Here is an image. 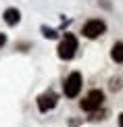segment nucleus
Segmentation results:
<instances>
[{"mask_svg":"<svg viewBox=\"0 0 123 127\" xmlns=\"http://www.w3.org/2000/svg\"><path fill=\"white\" fill-rule=\"evenodd\" d=\"M119 127H123V113L119 115Z\"/></svg>","mask_w":123,"mask_h":127,"instance_id":"10","label":"nucleus"},{"mask_svg":"<svg viewBox=\"0 0 123 127\" xmlns=\"http://www.w3.org/2000/svg\"><path fill=\"white\" fill-rule=\"evenodd\" d=\"M75 52H77V38L73 33H65L61 44H58V56L63 61H71L75 56Z\"/></svg>","mask_w":123,"mask_h":127,"instance_id":"1","label":"nucleus"},{"mask_svg":"<svg viewBox=\"0 0 123 127\" xmlns=\"http://www.w3.org/2000/svg\"><path fill=\"white\" fill-rule=\"evenodd\" d=\"M82 73H77V71H73V73H69V77L65 79V83H63V92H65V96L67 98H75L79 92H82Z\"/></svg>","mask_w":123,"mask_h":127,"instance_id":"4","label":"nucleus"},{"mask_svg":"<svg viewBox=\"0 0 123 127\" xmlns=\"http://www.w3.org/2000/svg\"><path fill=\"white\" fill-rule=\"evenodd\" d=\"M104 31H106V23H104L102 19H90V21H85L83 27H82L83 38H88V40H96V38H100Z\"/></svg>","mask_w":123,"mask_h":127,"instance_id":"2","label":"nucleus"},{"mask_svg":"<svg viewBox=\"0 0 123 127\" xmlns=\"http://www.w3.org/2000/svg\"><path fill=\"white\" fill-rule=\"evenodd\" d=\"M42 31H44L46 38H56V31L54 29H48V27H42Z\"/></svg>","mask_w":123,"mask_h":127,"instance_id":"8","label":"nucleus"},{"mask_svg":"<svg viewBox=\"0 0 123 127\" xmlns=\"http://www.w3.org/2000/svg\"><path fill=\"white\" fill-rule=\"evenodd\" d=\"M56 102H58V96L54 92H44V94H40L38 96V108H40V113H48V110H52L56 106Z\"/></svg>","mask_w":123,"mask_h":127,"instance_id":"5","label":"nucleus"},{"mask_svg":"<svg viewBox=\"0 0 123 127\" xmlns=\"http://www.w3.org/2000/svg\"><path fill=\"white\" fill-rule=\"evenodd\" d=\"M2 17H4V23L13 27V25H17L19 21H21V13H19L17 8H6V10H4V15H2Z\"/></svg>","mask_w":123,"mask_h":127,"instance_id":"6","label":"nucleus"},{"mask_svg":"<svg viewBox=\"0 0 123 127\" xmlns=\"http://www.w3.org/2000/svg\"><path fill=\"white\" fill-rule=\"evenodd\" d=\"M104 102V92L102 90H92V92L85 94V98L82 100V108L85 113H94V110H98L102 106Z\"/></svg>","mask_w":123,"mask_h":127,"instance_id":"3","label":"nucleus"},{"mask_svg":"<svg viewBox=\"0 0 123 127\" xmlns=\"http://www.w3.org/2000/svg\"><path fill=\"white\" fill-rule=\"evenodd\" d=\"M111 59H113L115 63H123V42H117V44L113 46V50H111Z\"/></svg>","mask_w":123,"mask_h":127,"instance_id":"7","label":"nucleus"},{"mask_svg":"<svg viewBox=\"0 0 123 127\" xmlns=\"http://www.w3.org/2000/svg\"><path fill=\"white\" fill-rule=\"evenodd\" d=\"M4 44H6V35H4V33H0V48H2Z\"/></svg>","mask_w":123,"mask_h":127,"instance_id":"9","label":"nucleus"}]
</instances>
